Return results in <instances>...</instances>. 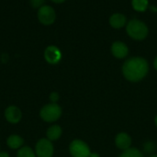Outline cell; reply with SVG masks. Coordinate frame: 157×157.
I'll list each match as a JSON object with an SVG mask.
<instances>
[{
  "label": "cell",
  "instance_id": "7a4b0ae2",
  "mask_svg": "<svg viewBox=\"0 0 157 157\" xmlns=\"http://www.w3.org/2000/svg\"><path fill=\"white\" fill-rule=\"evenodd\" d=\"M126 31L131 38L140 41V40H144L146 38V36L148 35L149 30H148L147 25L144 22L134 19L128 22L126 26Z\"/></svg>",
  "mask_w": 157,
  "mask_h": 157
},
{
  "label": "cell",
  "instance_id": "277c9868",
  "mask_svg": "<svg viewBox=\"0 0 157 157\" xmlns=\"http://www.w3.org/2000/svg\"><path fill=\"white\" fill-rule=\"evenodd\" d=\"M69 152L73 157H90L91 155L88 145L81 140H74L70 143Z\"/></svg>",
  "mask_w": 157,
  "mask_h": 157
},
{
  "label": "cell",
  "instance_id": "9c48e42d",
  "mask_svg": "<svg viewBox=\"0 0 157 157\" xmlns=\"http://www.w3.org/2000/svg\"><path fill=\"white\" fill-rule=\"evenodd\" d=\"M111 53L116 58L122 59V58H125L128 56L129 48L124 43L118 41V42H115V43H112V45H111Z\"/></svg>",
  "mask_w": 157,
  "mask_h": 157
},
{
  "label": "cell",
  "instance_id": "5bb4252c",
  "mask_svg": "<svg viewBox=\"0 0 157 157\" xmlns=\"http://www.w3.org/2000/svg\"><path fill=\"white\" fill-rule=\"evenodd\" d=\"M132 7L139 12H144L148 7V0H132Z\"/></svg>",
  "mask_w": 157,
  "mask_h": 157
},
{
  "label": "cell",
  "instance_id": "52a82bcc",
  "mask_svg": "<svg viewBox=\"0 0 157 157\" xmlns=\"http://www.w3.org/2000/svg\"><path fill=\"white\" fill-rule=\"evenodd\" d=\"M44 58L49 64L55 65L59 63L62 59V53L58 47L54 45H50L44 51Z\"/></svg>",
  "mask_w": 157,
  "mask_h": 157
},
{
  "label": "cell",
  "instance_id": "8fae6325",
  "mask_svg": "<svg viewBox=\"0 0 157 157\" xmlns=\"http://www.w3.org/2000/svg\"><path fill=\"white\" fill-rule=\"evenodd\" d=\"M126 21H127L126 17L121 13L113 14L109 18V24L114 29H121V28L124 27L126 24Z\"/></svg>",
  "mask_w": 157,
  "mask_h": 157
},
{
  "label": "cell",
  "instance_id": "30bf717a",
  "mask_svg": "<svg viewBox=\"0 0 157 157\" xmlns=\"http://www.w3.org/2000/svg\"><path fill=\"white\" fill-rule=\"evenodd\" d=\"M115 143L119 149H121L122 151H126L131 148L132 138L126 132H120L119 134H117V136L115 138Z\"/></svg>",
  "mask_w": 157,
  "mask_h": 157
},
{
  "label": "cell",
  "instance_id": "3957f363",
  "mask_svg": "<svg viewBox=\"0 0 157 157\" xmlns=\"http://www.w3.org/2000/svg\"><path fill=\"white\" fill-rule=\"evenodd\" d=\"M40 116L41 119L46 122H54L61 118L62 108L59 105L51 103L44 105L40 109Z\"/></svg>",
  "mask_w": 157,
  "mask_h": 157
},
{
  "label": "cell",
  "instance_id": "ba28073f",
  "mask_svg": "<svg viewBox=\"0 0 157 157\" xmlns=\"http://www.w3.org/2000/svg\"><path fill=\"white\" fill-rule=\"evenodd\" d=\"M5 118L7 122L16 124L21 120L22 113L18 107H17L15 105H10L5 110Z\"/></svg>",
  "mask_w": 157,
  "mask_h": 157
},
{
  "label": "cell",
  "instance_id": "e0dca14e",
  "mask_svg": "<svg viewBox=\"0 0 157 157\" xmlns=\"http://www.w3.org/2000/svg\"><path fill=\"white\" fill-rule=\"evenodd\" d=\"M45 3V0H30V4L33 7L35 8H40L41 6H43Z\"/></svg>",
  "mask_w": 157,
  "mask_h": 157
},
{
  "label": "cell",
  "instance_id": "603a6c76",
  "mask_svg": "<svg viewBox=\"0 0 157 157\" xmlns=\"http://www.w3.org/2000/svg\"><path fill=\"white\" fill-rule=\"evenodd\" d=\"M155 126L157 127V115L155 116Z\"/></svg>",
  "mask_w": 157,
  "mask_h": 157
},
{
  "label": "cell",
  "instance_id": "8992f818",
  "mask_svg": "<svg viewBox=\"0 0 157 157\" xmlns=\"http://www.w3.org/2000/svg\"><path fill=\"white\" fill-rule=\"evenodd\" d=\"M38 19L41 24L51 25L56 19V13L52 6L44 5L38 10Z\"/></svg>",
  "mask_w": 157,
  "mask_h": 157
},
{
  "label": "cell",
  "instance_id": "7c38bea8",
  "mask_svg": "<svg viewBox=\"0 0 157 157\" xmlns=\"http://www.w3.org/2000/svg\"><path fill=\"white\" fill-rule=\"evenodd\" d=\"M62 133H63L62 128L58 125H53V126H51L47 130L46 135H47V139L52 142V141L58 140L62 136Z\"/></svg>",
  "mask_w": 157,
  "mask_h": 157
},
{
  "label": "cell",
  "instance_id": "2e32d148",
  "mask_svg": "<svg viewBox=\"0 0 157 157\" xmlns=\"http://www.w3.org/2000/svg\"><path fill=\"white\" fill-rule=\"evenodd\" d=\"M17 157H37V156H36L35 152H34L30 147L25 146V147H21V148L18 150L17 155Z\"/></svg>",
  "mask_w": 157,
  "mask_h": 157
},
{
  "label": "cell",
  "instance_id": "4fadbf2b",
  "mask_svg": "<svg viewBox=\"0 0 157 157\" xmlns=\"http://www.w3.org/2000/svg\"><path fill=\"white\" fill-rule=\"evenodd\" d=\"M23 143H24L23 139L20 136L15 135V134L10 135L7 138V140H6L7 146L9 148H11V149H14V150H16V149H18L19 150L21 148V146L23 145Z\"/></svg>",
  "mask_w": 157,
  "mask_h": 157
},
{
  "label": "cell",
  "instance_id": "d6986e66",
  "mask_svg": "<svg viewBox=\"0 0 157 157\" xmlns=\"http://www.w3.org/2000/svg\"><path fill=\"white\" fill-rule=\"evenodd\" d=\"M0 157H9V155L6 152H0Z\"/></svg>",
  "mask_w": 157,
  "mask_h": 157
},
{
  "label": "cell",
  "instance_id": "9a60e30c",
  "mask_svg": "<svg viewBox=\"0 0 157 157\" xmlns=\"http://www.w3.org/2000/svg\"><path fill=\"white\" fill-rule=\"evenodd\" d=\"M120 157H144V155L137 148H130L126 151H123Z\"/></svg>",
  "mask_w": 157,
  "mask_h": 157
},
{
  "label": "cell",
  "instance_id": "cb8c5ba5",
  "mask_svg": "<svg viewBox=\"0 0 157 157\" xmlns=\"http://www.w3.org/2000/svg\"><path fill=\"white\" fill-rule=\"evenodd\" d=\"M150 157H157V155H152V156Z\"/></svg>",
  "mask_w": 157,
  "mask_h": 157
},
{
  "label": "cell",
  "instance_id": "ac0fdd59",
  "mask_svg": "<svg viewBox=\"0 0 157 157\" xmlns=\"http://www.w3.org/2000/svg\"><path fill=\"white\" fill-rule=\"evenodd\" d=\"M50 100L52 104H56L57 101L59 100V94L56 92H53L50 94Z\"/></svg>",
  "mask_w": 157,
  "mask_h": 157
},
{
  "label": "cell",
  "instance_id": "5b68a950",
  "mask_svg": "<svg viewBox=\"0 0 157 157\" xmlns=\"http://www.w3.org/2000/svg\"><path fill=\"white\" fill-rule=\"evenodd\" d=\"M53 152V145L48 139H40L36 143L35 154L37 157H52Z\"/></svg>",
  "mask_w": 157,
  "mask_h": 157
},
{
  "label": "cell",
  "instance_id": "7402d4cb",
  "mask_svg": "<svg viewBox=\"0 0 157 157\" xmlns=\"http://www.w3.org/2000/svg\"><path fill=\"white\" fill-rule=\"evenodd\" d=\"M90 157H99V155H98V154H92V153H91V155H90Z\"/></svg>",
  "mask_w": 157,
  "mask_h": 157
},
{
  "label": "cell",
  "instance_id": "44dd1931",
  "mask_svg": "<svg viewBox=\"0 0 157 157\" xmlns=\"http://www.w3.org/2000/svg\"><path fill=\"white\" fill-rule=\"evenodd\" d=\"M52 2H54V3H63V2H64L65 0H52Z\"/></svg>",
  "mask_w": 157,
  "mask_h": 157
},
{
  "label": "cell",
  "instance_id": "6da1fadb",
  "mask_svg": "<svg viewBox=\"0 0 157 157\" xmlns=\"http://www.w3.org/2000/svg\"><path fill=\"white\" fill-rule=\"evenodd\" d=\"M149 71V64L145 58L131 57L122 66V73L125 79L132 82H138L144 79Z\"/></svg>",
  "mask_w": 157,
  "mask_h": 157
},
{
  "label": "cell",
  "instance_id": "ffe728a7",
  "mask_svg": "<svg viewBox=\"0 0 157 157\" xmlns=\"http://www.w3.org/2000/svg\"><path fill=\"white\" fill-rule=\"evenodd\" d=\"M154 67H155V70H157V56L155 58V61H154Z\"/></svg>",
  "mask_w": 157,
  "mask_h": 157
}]
</instances>
